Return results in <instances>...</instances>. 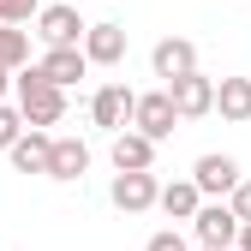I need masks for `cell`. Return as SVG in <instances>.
Instances as JSON below:
<instances>
[{
    "mask_svg": "<svg viewBox=\"0 0 251 251\" xmlns=\"http://www.w3.org/2000/svg\"><path fill=\"white\" fill-rule=\"evenodd\" d=\"M132 126H138V132H144L150 144L174 138L179 114H174V102H168V90H155V96H138V102H132Z\"/></svg>",
    "mask_w": 251,
    "mask_h": 251,
    "instance_id": "3",
    "label": "cell"
},
{
    "mask_svg": "<svg viewBox=\"0 0 251 251\" xmlns=\"http://www.w3.org/2000/svg\"><path fill=\"white\" fill-rule=\"evenodd\" d=\"M48 144H54V138H42L36 126L18 132V138L6 144V150H12V168H18V174H48Z\"/></svg>",
    "mask_w": 251,
    "mask_h": 251,
    "instance_id": "12",
    "label": "cell"
},
{
    "mask_svg": "<svg viewBox=\"0 0 251 251\" xmlns=\"http://www.w3.org/2000/svg\"><path fill=\"white\" fill-rule=\"evenodd\" d=\"M215 108H222V120H251V78H222Z\"/></svg>",
    "mask_w": 251,
    "mask_h": 251,
    "instance_id": "14",
    "label": "cell"
},
{
    "mask_svg": "<svg viewBox=\"0 0 251 251\" xmlns=\"http://www.w3.org/2000/svg\"><path fill=\"white\" fill-rule=\"evenodd\" d=\"M155 162V144L144 132H120L114 138V168H150Z\"/></svg>",
    "mask_w": 251,
    "mask_h": 251,
    "instance_id": "16",
    "label": "cell"
},
{
    "mask_svg": "<svg viewBox=\"0 0 251 251\" xmlns=\"http://www.w3.org/2000/svg\"><path fill=\"white\" fill-rule=\"evenodd\" d=\"M18 114H24V126H54L60 114H66V90L60 84H48L36 66H18Z\"/></svg>",
    "mask_w": 251,
    "mask_h": 251,
    "instance_id": "1",
    "label": "cell"
},
{
    "mask_svg": "<svg viewBox=\"0 0 251 251\" xmlns=\"http://www.w3.org/2000/svg\"><path fill=\"white\" fill-rule=\"evenodd\" d=\"M155 203H162L174 222H192V215H198V185H192V179H174V185L155 192Z\"/></svg>",
    "mask_w": 251,
    "mask_h": 251,
    "instance_id": "15",
    "label": "cell"
},
{
    "mask_svg": "<svg viewBox=\"0 0 251 251\" xmlns=\"http://www.w3.org/2000/svg\"><path fill=\"white\" fill-rule=\"evenodd\" d=\"M203 251H233V245H203Z\"/></svg>",
    "mask_w": 251,
    "mask_h": 251,
    "instance_id": "23",
    "label": "cell"
},
{
    "mask_svg": "<svg viewBox=\"0 0 251 251\" xmlns=\"http://www.w3.org/2000/svg\"><path fill=\"white\" fill-rule=\"evenodd\" d=\"M192 227H198V239H203V245H233V233H239V215H233L227 203H198Z\"/></svg>",
    "mask_w": 251,
    "mask_h": 251,
    "instance_id": "6",
    "label": "cell"
},
{
    "mask_svg": "<svg viewBox=\"0 0 251 251\" xmlns=\"http://www.w3.org/2000/svg\"><path fill=\"white\" fill-rule=\"evenodd\" d=\"M155 78H179V72H192L198 66V48L185 42V36H168V42H155Z\"/></svg>",
    "mask_w": 251,
    "mask_h": 251,
    "instance_id": "13",
    "label": "cell"
},
{
    "mask_svg": "<svg viewBox=\"0 0 251 251\" xmlns=\"http://www.w3.org/2000/svg\"><path fill=\"white\" fill-rule=\"evenodd\" d=\"M144 251H192V245H185V239H179V233H174V227H168V233H155V239H150V245H144Z\"/></svg>",
    "mask_w": 251,
    "mask_h": 251,
    "instance_id": "21",
    "label": "cell"
},
{
    "mask_svg": "<svg viewBox=\"0 0 251 251\" xmlns=\"http://www.w3.org/2000/svg\"><path fill=\"white\" fill-rule=\"evenodd\" d=\"M168 102H174V114H179V120H198V114H209V108H215V84L192 66V72L168 78Z\"/></svg>",
    "mask_w": 251,
    "mask_h": 251,
    "instance_id": "2",
    "label": "cell"
},
{
    "mask_svg": "<svg viewBox=\"0 0 251 251\" xmlns=\"http://www.w3.org/2000/svg\"><path fill=\"white\" fill-rule=\"evenodd\" d=\"M155 192H162V185H155V174H150V168H120V179H114V203H120L126 215L150 209V203H155Z\"/></svg>",
    "mask_w": 251,
    "mask_h": 251,
    "instance_id": "4",
    "label": "cell"
},
{
    "mask_svg": "<svg viewBox=\"0 0 251 251\" xmlns=\"http://www.w3.org/2000/svg\"><path fill=\"white\" fill-rule=\"evenodd\" d=\"M126 54V30L120 24H84V60L90 66H114Z\"/></svg>",
    "mask_w": 251,
    "mask_h": 251,
    "instance_id": "8",
    "label": "cell"
},
{
    "mask_svg": "<svg viewBox=\"0 0 251 251\" xmlns=\"http://www.w3.org/2000/svg\"><path fill=\"white\" fill-rule=\"evenodd\" d=\"M36 24H42L36 36H42L48 48H66V42H78V36H84V18H78L72 6H36Z\"/></svg>",
    "mask_w": 251,
    "mask_h": 251,
    "instance_id": "5",
    "label": "cell"
},
{
    "mask_svg": "<svg viewBox=\"0 0 251 251\" xmlns=\"http://www.w3.org/2000/svg\"><path fill=\"white\" fill-rule=\"evenodd\" d=\"M18 132H24V114H18V108H0V150H6Z\"/></svg>",
    "mask_w": 251,
    "mask_h": 251,
    "instance_id": "19",
    "label": "cell"
},
{
    "mask_svg": "<svg viewBox=\"0 0 251 251\" xmlns=\"http://www.w3.org/2000/svg\"><path fill=\"white\" fill-rule=\"evenodd\" d=\"M132 90H126V84H102L96 90V102H90V114H96V126H108V132H120V126L126 120H132Z\"/></svg>",
    "mask_w": 251,
    "mask_h": 251,
    "instance_id": "9",
    "label": "cell"
},
{
    "mask_svg": "<svg viewBox=\"0 0 251 251\" xmlns=\"http://www.w3.org/2000/svg\"><path fill=\"white\" fill-rule=\"evenodd\" d=\"M24 60H30V36L12 30V24H0V72H18Z\"/></svg>",
    "mask_w": 251,
    "mask_h": 251,
    "instance_id": "17",
    "label": "cell"
},
{
    "mask_svg": "<svg viewBox=\"0 0 251 251\" xmlns=\"http://www.w3.org/2000/svg\"><path fill=\"white\" fill-rule=\"evenodd\" d=\"M84 168H90V150L78 138H54L48 144V179H84Z\"/></svg>",
    "mask_w": 251,
    "mask_h": 251,
    "instance_id": "11",
    "label": "cell"
},
{
    "mask_svg": "<svg viewBox=\"0 0 251 251\" xmlns=\"http://www.w3.org/2000/svg\"><path fill=\"white\" fill-rule=\"evenodd\" d=\"M198 192H215V198H227L233 185H239V162L233 155H198V174H192Z\"/></svg>",
    "mask_w": 251,
    "mask_h": 251,
    "instance_id": "7",
    "label": "cell"
},
{
    "mask_svg": "<svg viewBox=\"0 0 251 251\" xmlns=\"http://www.w3.org/2000/svg\"><path fill=\"white\" fill-rule=\"evenodd\" d=\"M227 198H233L227 209L239 215V222H251V179H239V185H233V192H227Z\"/></svg>",
    "mask_w": 251,
    "mask_h": 251,
    "instance_id": "20",
    "label": "cell"
},
{
    "mask_svg": "<svg viewBox=\"0 0 251 251\" xmlns=\"http://www.w3.org/2000/svg\"><path fill=\"white\" fill-rule=\"evenodd\" d=\"M0 90H6V72H0Z\"/></svg>",
    "mask_w": 251,
    "mask_h": 251,
    "instance_id": "24",
    "label": "cell"
},
{
    "mask_svg": "<svg viewBox=\"0 0 251 251\" xmlns=\"http://www.w3.org/2000/svg\"><path fill=\"white\" fill-rule=\"evenodd\" d=\"M233 251H251V222H239V233H233Z\"/></svg>",
    "mask_w": 251,
    "mask_h": 251,
    "instance_id": "22",
    "label": "cell"
},
{
    "mask_svg": "<svg viewBox=\"0 0 251 251\" xmlns=\"http://www.w3.org/2000/svg\"><path fill=\"white\" fill-rule=\"evenodd\" d=\"M84 66H90V60H84V48H78V42H66V48H48V60H42L36 72H42L48 84H60V90H66V84H78V78H84Z\"/></svg>",
    "mask_w": 251,
    "mask_h": 251,
    "instance_id": "10",
    "label": "cell"
},
{
    "mask_svg": "<svg viewBox=\"0 0 251 251\" xmlns=\"http://www.w3.org/2000/svg\"><path fill=\"white\" fill-rule=\"evenodd\" d=\"M42 0H0V24H24V18H36Z\"/></svg>",
    "mask_w": 251,
    "mask_h": 251,
    "instance_id": "18",
    "label": "cell"
}]
</instances>
